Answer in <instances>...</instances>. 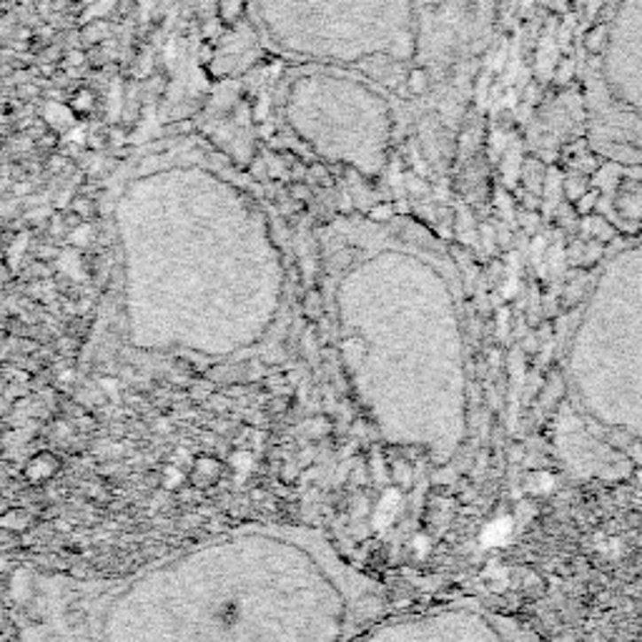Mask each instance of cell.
I'll use <instances>...</instances> for the list:
<instances>
[{
    "mask_svg": "<svg viewBox=\"0 0 642 642\" xmlns=\"http://www.w3.org/2000/svg\"><path fill=\"white\" fill-rule=\"evenodd\" d=\"M15 642H351L395 607L324 529L254 520L108 575L8 568Z\"/></svg>",
    "mask_w": 642,
    "mask_h": 642,
    "instance_id": "1",
    "label": "cell"
},
{
    "mask_svg": "<svg viewBox=\"0 0 642 642\" xmlns=\"http://www.w3.org/2000/svg\"><path fill=\"white\" fill-rule=\"evenodd\" d=\"M590 71V141L602 156L642 166V0H617L605 59Z\"/></svg>",
    "mask_w": 642,
    "mask_h": 642,
    "instance_id": "2",
    "label": "cell"
},
{
    "mask_svg": "<svg viewBox=\"0 0 642 642\" xmlns=\"http://www.w3.org/2000/svg\"><path fill=\"white\" fill-rule=\"evenodd\" d=\"M351 642H540L517 617L472 598L392 607Z\"/></svg>",
    "mask_w": 642,
    "mask_h": 642,
    "instance_id": "3",
    "label": "cell"
},
{
    "mask_svg": "<svg viewBox=\"0 0 642 642\" xmlns=\"http://www.w3.org/2000/svg\"><path fill=\"white\" fill-rule=\"evenodd\" d=\"M598 208L622 234H642V166L610 160L599 168Z\"/></svg>",
    "mask_w": 642,
    "mask_h": 642,
    "instance_id": "4",
    "label": "cell"
},
{
    "mask_svg": "<svg viewBox=\"0 0 642 642\" xmlns=\"http://www.w3.org/2000/svg\"><path fill=\"white\" fill-rule=\"evenodd\" d=\"M88 236H90V229H88V226H81V229H75L74 241L75 244H86Z\"/></svg>",
    "mask_w": 642,
    "mask_h": 642,
    "instance_id": "5",
    "label": "cell"
},
{
    "mask_svg": "<svg viewBox=\"0 0 642 642\" xmlns=\"http://www.w3.org/2000/svg\"><path fill=\"white\" fill-rule=\"evenodd\" d=\"M419 86L424 88V75H422V71H417V74L411 75V88H414V90H419Z\"/></svg>",
    "mask_w": 642,
    "mask_h": 642,
    "instance_id": "6",
    "label": "cell"
},
{
    "mask_svg": "<svg viewBox=\"0 0 642 642\" xmlns=\"http://www.w3.org/2000/svg\"><path fill=\"white\" fill-rule=\"evenodd\" d=\"M75 106H78V108H81V106H83V108H88V106H90V96H88V93L78 96V98H75Z\"/></svg>",
    "mask_w": 642,
    "mask_h": 642,
    "instance_id": "7",
    "label": "cell"
},
{
    "mask_svg": "<svg viewBox=\"0 0 642 642\" xmlns=\"http://www.w3.org/2000/svg\"><path fill=\"white\" fill-rule=\"evenodd\" d=\"M387 216H389V208H387V206H384V208H377V211H374V219H387Z\"/></svg>",
    "mask_w": 642,
    "mask_h": 642,
    "instance_id": "8",
    "label": "cell"
}]
</instances>
